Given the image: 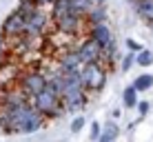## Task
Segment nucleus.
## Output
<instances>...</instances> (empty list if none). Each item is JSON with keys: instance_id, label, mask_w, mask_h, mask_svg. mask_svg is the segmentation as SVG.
I'll return each mask as SVG.
<instances>
[{"instance_id": "obj_16", "label": "nucleus", "mask_w": 153, "mask_h": 142, "mask_svg": "<svg viewBox=\"0 0 153 142\" xmlns=\"http://www.w3.org/2000/svg\"><path fill=\"white\" fill-rule=\"evenodd\" d=\"M38 7H40V4L36 2V0H22V2L18 4V9H16V11L22 13L25 18H29V16H33L36 11H38Z\"/></svg>"}, {"instance_id": "obj_4", "label": "nucleus", "mask_w": 153, "mask_h": 142, "mask_svg": "<svg viewBox=\"0 0 153 142\" xmlns=\"http://www.w3.org/2000/svg\"><path fill=\"white\" fill-rule=\"evenodd\" d=\"M89 36H91V38L102 47V51H104L102 60H113V58H115V40H113V36H111V29L107 27V22L91 25Z\"/></svg>"}, {"instance_id": "obj_8", "label": "nucleus", "mask_w": 153, "mask_h": 142, "mask_svg": "<svg viewBox=\"0 0 153 142\" xmlns=\"http://www.w3.org/2000/svg\"><path fill=\"white\" fill-rule=\"evenodd\" d=\"M82 16H78V13H67V16H62V18H58V20H53L56 22V29L60 31L62 36H76L78 31H80V27H82Z\"/></svg>"}, {"instance_id": "obj_13", "label": "nucleus", "mask_w": 153, "mask_h": 142, "mask_svg": "<svg viewBox=\"0 0 153 142\" xmlns=\"http://www.w3.org/2000/svg\"><path fill=\"white\" fill-rule=\"evenodd\" d=\"M58 62H60V69H80L82 67V60L78 58L76 51H65V54H60Z\"/></svg>"}, {"instance_id": "obj_26", "label": "nucleus", "mask_w": 153, "mask_h": 142, "mask_svg": "<svg viewBox=\"0 0 153 142\" xmlns=\"http://www.w3.org/2000/svg\"><path fill=\"white\" fill-rule=\"evenodd\" d=\"M4 38H7V36H4V33H2V31H0V51H2V49H4Z\"/></svg>"}, {"instance_id": "obj_18", "label": "nucleus", "mask_w": 153, "mask_h": 142, "mask_svg": "<svg viewBox=\"0 0 153 142\" xmlns=\"http://www.w3.org/2000/svg\"><path fill=\"white\" fill-rule=\"evenodd\" d=\"M87 20H89L91 25L104 22V20H107V11H104V9L100 7V4H98V7H91V11L87 13Z\"/></svg>"}, {"instance_id": "obj_10", "label": "nucleus", "mask_w": 153, "mask_h": 142, "mask_svg": "<svg viewBox=\"0 0 153 142\" xmlns=\"http://www.w3.org/2000/svg\"><path fill=\"white\" fill-rule=\"evenodd\" d=\"M47 27V16L42 13V11H36L33 16H29L27 18V25H25V36H38L45 31Z\"/></svg>"}, {"instance_id": "obj_20", "label": "nucleus", "mask_w": 153, "mask_h": 142, "mask_svg": "<svg viewBox=\"0 0 153 142\" xmlns=\"http://www.w3.org/2000/svg\"><path fill=\"white\" fill-rule=\"evenodd\" d=\"M135 62H138L140 67H151L153 65V54L149 49H142L138 56H135Z\"/></svg>"}, {"instance_id": "obj_9", "label": "nucleus", "mask_w": 153, "mask_h": 142, "mask_svg": "<svg viewBox=\"0 0 153 142\" xmlns=\"http://www.w3.org/2000/svg\"><path fill=\"white\" fill-rule=\"evenodd\" d=\"M62 107H65V111L69 113H76L80 111V109L87 107V91H71V93H65L62 96Z\"/></svg>"}, {"instance_id": "obj_17", "label": "nucleus", "mask_w": 153, "mask_h": 142, "mask_svg": "<svg viewBox=\"0 0 153 142\" xmlns=\"http://www.w3.org/2000/svg\"><path fill=\"white\" fill-rule=\"evenodd\" d=\"M122 102H124V107H135V104H138V89L133 85L126 87L122 91Z\"/></svg>"}, {"instance_id": "obj_28", "label": "nucleus", "mask_w": 153, "mask_h": 142, "mask_svg": "<svg viewBox=\"0 0 153 142\" xmlns=\"http://www.w3.org/2000/svg\"><path fill=\"white\" fill-rule=\"evenodd\" d=\"M0 131H4V122H2V113H0Z\"/></svg>"}, {"instance_id": "obj_19", "label": "nucleus", "mask_w": 153, "mask_h": 142, "mask_svg": "<svg viewBox=\"0 0 153 142\" xmlns=\"http://www.w3.org/2000/svg\"><path fill=\"white\" fill-rule=\"evenodd\" d=\"M133 87L138 89V91H146V89H151V87H153V76H149V73H142L138 80L133 82Z\"/></svg>"}, {"instance_id": "obj_24", "label": "nucleus", "mask_w": 153, "mask_h": 142, "mask_svg": "<svg viewBox=\"0 0 153 142\" xmlns=\"http://www.w3.org/2000/svg\"><path fill=\"white\" fill-rule=\"evenodd\" d=\"M135 107L140 109V115H144L146 111H149V102H138V104H135Z\"/></svg>"}, {"instance_id": "obj_15", "label": "nucleus", "mask_w": 153, "mask_h": 142, "mask_svg": "<svg viewBox=\"0 0 153 142\" xmlns=\"http://www.w3.org/2000/svg\"><path fill=\"white\" fill-rule=\"evenodd\" d=\"M118 133H120L118 124L115 122H107L104 129H102V133H100V138H98V142H113L115 138H118Z\"/></svg>"}, {"instance_id": "obj_12", "label": "nucleus", "mask_w": 153, "mask_h": 142, "mask_svg": "<svg viewBox=\"0 0 153 142\" xmlns=\"http://www.w3.org/2000/svg\"><path fill=\"white\" fill-rule=\"evenodd\" d=\"M135 2V11L144 22L153 25V0H133Z\"/></svg>"}, {"instance_id": "obj_29", "label": "nucleus", "mask_w": 153, "mask_h": 142, "mask_svg": "<svg viewBox=\"0 0 153 142\" xmlns=\"http://www.w3.org/2000/svg\"><path fill=\"white\" fill-rule=\"evenodd\" d=\"M93 2H96V4H104V0H93Z\"/></svg>"}, {"instance_id": "obj_11", "label": "nucleus", "mask_w": 153, "mask_h": 142, "mask_svg": "<svg viewBox=\"0 0 153 142\" xmlns=\"http://www.w3.org/2000/svg\"><path fill=\"white\" fill-rule=\"evenodd\" d=\"M27 100H31V98L22 91V89H11V91L4 93V98H2V107H18V104L27 102Z\"/></svg>"}, {"instance_id": "obj_14", "label": "nucleus", "mask_w": 153, "mask_h": 142, "mask_svg": "<svg viewBox=\"0 0 153 142\" xmlns=\"http://www.w3.org/2000/svg\"><path fill=\"white\" fill-rule=\"evenodd\" d=\"M93 4H96L93 0H71V11L82 16V18H87V13L91 11Z\"/></svg>"}, {"instance_id": "obj_7", "label": "nucleus", "mask_w": 153, "mask_h": 142, "mask_svg": "<svg viewBox=\"0 0 153 142\" xmlns=\"http://www.w3.org/2000/svg\"><path fill=\"white\" fill-rule=\"evenodd\" d=\"M76 54H78V58L82 60V65L84 62H100L102 60V47H100L93 38H89V40H84V42L76 49Z\"/></svg>"}, {"instance_id": "obj_5", "label": "nucleus", "mask_w": 153, "mask_h": 142, "mask_svg": "<svg viewBox=\"0 0 153 142\" xmlns=\"http://www.w3.org/2000/svg\"><path fill=\"white\" fill-rule=\"evenodd\" d=\"M45 87H47V76L40 73V71H27L20 78V89H22L29 98H33L36 93H40Z\"/></svg>"}, {"instance_id": "obj_22", "label": "nucleus", "mask_w": 153, "mask_h": 142, "mask_svg": "<svg viewBox=\"0 0 153 142\" xmlns=\"http://www.w3.org/2000/svg\"><path fill=\"white\" fill-rule=\"evenodd\" d=\"M133 65V56L131 54H126L124 56V60H122V71H129V67Z\"/></svg>"}, {"instance_id": "obj_23", "label": "nucleus", "mask_w": 153, "mask_h": 142, "mask_svg": "<svg viewBox=\"0 0 153 142\" xmlns=\"http://www.w3.org/2000/svg\"><path fill=\"white\" fill-rule=\"evenodd\" d=\"M100 133H102L100 124H98V122H93V124H91V138H93V140H98V138H100Z\"/></svg>"}, {"instance_id": "obj_3", "label": "nucleus", "mask_w": 153, "mask_h": 142, "mask_svg": "<svg viewBox=\"0 0 153 142\" xmlns=\"http://www.w3.org/2000/svg\"><path fill=\"white\" fill-rule=\"evenodd\" d=\"M80 80L87 91H100L107 85V69L102 62H84L80 67Z\"/></svg>"}, {"instance_id": "obj_27", "label": "nucleus", "mask_w": 153, "mask_h": 142, "mask_svg": "<svg viewBox=\"0 0 153 142\" xmlns=\"http://www.w3.org/2000/svg\"><path fill=\"white\" fill-rule=\"evenodd\" d=\"M36 2H38V4H53L56 0H36Z\"/></svg>"}, {"instance_id": "obj_2", "label": "nucleus", "mask_w": 153, "mask_h": 142, "mask_svg": "<svg viewBox=\"0 0 153 142\" xmlns=\"http://www.w3.org/2000/svg\"><path fill=\"white\" fill-rule=\"evenodd\" d=\"M31 102H33V107L38 109V111L45 115L47 120L49 118H58V115L65 113V107H62V98L58 96V93L47 85L42 89L40 93H36L33 98H31Z\"/></svg>"}, {"instance_id": "obj_21", "label": "nucleus", "mask_w": 153, "mask_h": 142, "mask_svg": "<svg viewBox=\"0 0 153 142\" xmlns=\"http://www.w3.org/2000/svg\"><path fill=\"white\" fill-rule=\"evenodd\" d=\"M82 127H84V118H82V115H78V118L71 122V131H73V133H78V131H82Z\"/></svg>"}, {"instance_id": "obj_25", "label": "nucleus", "mask_w": 153, "mask_h": 142, "mask_svg": "<svg viewBox=\"0 0 153 142\" xmlns=\"http://www.w3.org/2000/svg\"><path fill=\"white\" fill-rule=\"evenodd\" d=\"M126 45H129V49H133V51H140V47L133 42V40H126Z\"/></svg>"}, {"instance_id": "obj_1", "label": "nucleus", "mask_w": 153, "mask_h": 142, "mask_svg": "<svg viewBox=\"0 0 153 142\" xmlns=\"http://www.w3.org/2000/svg\"><path fill=\"white\" fill-rule=\"evenodd\" d=\"M2 122L7 133H33L45 127L47 118L27 100L18 107H2Z\"/></svg>"}, {"instance_id": "obj_6", "label": "nucleus", "mask_w": 153, "mask_h": 142, "mask_svg": "<svg viewBox=\"0 0 153 142\" xmlns=\"http://www.w3.org/2000/svg\"><path fill=\"white\" fill-rule=\"evenodd\" d=\"M25 25H27V18H25L22 13L13 11V13H9L7 18H4L2 33L7 36V38H20V36L25 33Z\"/></svg>"}]
</instances>
